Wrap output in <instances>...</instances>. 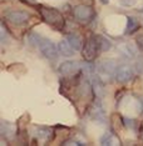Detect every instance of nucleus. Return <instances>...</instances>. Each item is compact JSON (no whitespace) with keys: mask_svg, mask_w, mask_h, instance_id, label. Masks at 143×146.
I'll list each match as a JSON object with an SVG mask.
<instances>
[{"mask_svg":"<svg viewBox=\"0 0 143 146\" xmlns=\"http://www.w3.org/2000/svg\"><path fill=\"white\" fill-rule=\"evenodd\" d=\"M38 11L40 14L42 20L44 23L50 25L55 30H63V28L65 26V19L58 9L50 8V6L39 5Z\"/></svg>","mask_w":143,"mask_h":146,"instance_id":"obj_1","label":"nucleus"},{"mask_svg":"<svg viewBox=\"0 0 143 146\" xmlns=\"http://www.w3.org/2000/svg\"><path fill=\"white\" fill-rule=\"evenodd\" d=\"M99 51H101V49H99V45H98L97 35L92 34L87 40H85L84 45H83V48H82L83 59H84L85 61H93L97 58Z\"/></svg>","mask_w":143,"mask_h":146,"instance_id":"obj_2","label":"nucleus"},{"mask_svg":"<svg viewBox=\"0 0 143 146\" xmlns=\"http://www.w3.org/2000/svg\"><path fill=\"white\" fill-rule=\"evenodd\" d=\"M36 46L39 48V50H40L42 54L44 55L46 59H49V60H55V59L58 58V52H59L58 46H56L52 40H49V39L43 38L42 36Z\"/></svg>","mask_w":143,"mask_h":146,"instance_id":"obj_3","label":"nucleus"},{"mask_svg":"<svg viewBox=\"0 0 143 146\" xmlns=\"http://www.w3.org/2000/svg\"><path fill=\"white\" fill-rule=\"evenodd\" d=\"M73 14H74V18L79 23H82V24H88L94 18V10H93V8L85 4L77 5L73 9Z\"/></svg>","mask_w":143,"mask_h":146,"instance_id":"obj_4","label":"nucleus"},{"mask_svg":"<svg viewBox=\"0 0 143 146\" xmlns=\"http://www.w3.org/2000/svg\"><path fill=\"white\" fill-rule=\"evenodd\" d=\"M83 69V62L82 61H77V60H69V61H64L62 62L59 66L58 71L62 76H72L75 75L78 72H81Z\"/></svg>","mask_w":143,"mask_h":146,"instance_id":"obj_5","label":"nucleus"},{"mask_svg":"<svg viewBox=\"0 0 143 146\" xmlns=\"http://www.w3.org/2000/svg\"><path fill=\"white\" fill-rule=\"evenodd\" d=\"M5 18L14 25H23L30 20V14L25 10H10L5 13Z\"/></svg>","mask_w":143,"mask_h":146,"instance_id":"obj_6","label":"nucleus"},{"mask_svg":"<svg viewBox=\"0 0 143 146\" xmlns=\"http://www.w3.org/2000/svg\"><path fill=\"white\" fill-rule=\"evenodd\" d=\"M32 134L35 139L46 142V141H50L54 137L55 131L54 129L49 127V126H34L32 130Z\"/></svg>","mask_w":143,"mask_h":146,"instance_id":"obj_7","label":"nucleus"},{"mask_svg":"<svg viewBox=\"0 0 143 146\" xmlns=\"http://www.w3.org/2000/svg\"><path fill=\"white\" fill-rule=\"evenodd\" d=\"M133 69L132 66L129 65H119L117 68V71H115V80H117L119 84H127L133 79Z\"/></svg>","mask_w":143,"mask_h":146,"instance_id":"obj_8","label":"nucleus"},{"mask_svg":"<svg viewBox=\"0 0 143 146\" xmlns=\"http://www.w3.org/2000/svg\"><path fill=\"white\" fill-rule=\"evenodd\" d=\"M89 116L92 120L97 121V122H104L105 121V111L102 106V102L99 99L94 100L93 105L89 109Z\"/></svg>","mask_w":143,"mask_h":146,"instance_id":"obj_9","label":"nucleus"},{"mask_svg":"<svg viewBox=\"0 0 143 146\" xmlns=\"http://www.w3.org/2000/svg\"><path fill=\"white\" fill-rule=\"evenodd\" d=\"M117 64L112 60H107V61H103L99 64L98 66V70L99 74L102 76H107V78H113L115 76V71H117Z\"/></svg>","mask_w":143,"mask_h":146,"instance_id":"obj_10","label":"nucleus"},{"mask_svg":"<svg viewBox=\"0 0 143 146\" xmlns=\"http://www.w3.org/2000/svg\"><path fill=\"white\" fill-rule=\"evenodd\" d=\"M101 145L109 146V145H121V141L118 140V137L113 132L107 131L104 132V135L101 137Z\"/></svg>","mask_w":143,"mask_h":146,"instance_id":"obj_11","label":"nucleus"},{"mask_svg":"<svg viewBox=\"0 0 143 146\" xmlns=\"http://www.w3.org/2000/svg\"><path fill=\"white\" fill-rule=\"evenodd\" d=\"M66 41L70 44V46L74 49L75 51L82 50V48H83L82 39L79 38L77 34H73V33H69V34H66Z\"/></svg>","mask_w":143,"mask_h":146,"instance_id":"obj_12","label":"nucleus"},{"mask_svg":"<svg viewBox=\"0 0 143 146\" xmlns=\"http://www.w3.org/2000/svg\"><path fill=\"white\" fill-rule=\"evenodd\" d=\"M58 51H59V54L63 56H73L75 52V50L70 46V44L66 41V39L58 44Z\"/></svg>","mask_w":143,"mask_h":146,"instance_id":"obj_13","label":"nucleus"},{"mask_svg":"<svg viewBox=\"0 0 143 146\" xmlns=\"http://www.w3.org/2000/svg\"><path fill=\"white\" fill-rule=\"evenodd\" d=\"M139 28V23L136 18L133 16H127V26H126V30H124V34L126 35H131L133 34L137 29Z\"/></svg>","mask_w":143,"mask_h":146,"instance_id":"obj_14","label":"nucleus"},{"mask_svg":"<svg viewBox=\"0 0 143 146\" xmlns=\"http://www.w3.org/2000/svg\"><path fill=\"white\" fill-rule=\"evenodd\" d=\"M118 50L122 54V56H124V58H127V59H133V58H134V55H136L134 48H133L131 44H122V45H119Z\"/></svg>","mask_w":143,"mask_h":146,"instance_id":"obj_15","label":"nucleus"},{"mask_svg":"<svg viewBox=\"0 0 143 146\" xmlns=\"http://www.w3.org/2000/svg\"><path fill=\"white\" fill-rule=\"evenodd\" d=\"M97 40H98V45L101 51H108L112 48V42L108 40L105 36L103 35H97Z\"/></svg>","mask_w":143,"mask_h":146,"instance_id":"obj_16","label":"nucleus"},{"mask_svg":"<svg viewBox=\"0 0 143 146\" xmlns=\"http://www.w3.org/2000/svg\"><path fill=\"white\" fill-rule=\"evenodd\" d=\"M14 134V126L13 124L8 121H1V136L3 137H6V136H13Z\"/></svg>","mask_w":143,"mask_h":146,"instance_id":"obj_17","label":"nucleus"},{"mask_svg":"<svg viewBox=\"0 0 143 146\" xmlns=\"http://www.w3.org/2000/svg\"><path fill=\"white\" fill-rule=\"evenodd\" d=\"M122 125L126 127L131 129L133 131L138 130V121L136 119H131V117H122Z\"/></svg>","mask_w":143,"mask_h":146,"instance_id":"obj_18","label":"nucleus"},{"mask_svg":"<svg viewBox=\"0 0 143 146\" xmlns=\"http://www.w3.org/2000/svg\"><path fill=\"white\" fill-rule=\"evenodd\" d=\"M40 38H42V36L39 35V34H36V33H30V34L28 35V40H29V42H30V45H33V46L38 45V42H39V40H40Z\"/></svg>","mask_w":143,"mask_h":146,"instance_id":"obj_19","label":"nucleus"},{"mask_svg":"<svg viewBox=\"0 0 143 146\" xmlns=\"http://www.w3.org/2000/svg\"><path fill=\"white\" fill-rule=\"evenodd\" d=\"M136 45L139 50L143 51V34H139L136 36Z\"/></svg>","mask_w":143,"mask_h":146,"instance_id":"obj_20","label":"nucleus"},{"mask_svg":"<svg viewBox=\"0 0 143 146\" xmlns=\"http://www.w3.org/2000/svg\"><path fill=\"white\" fill-rule=\"evenodd\" d=\"M137 3V0H121V4L123 6H133Z\"/></svg>","mask_w":143,"mask_h":146,"instance_id":"obj_21","label":"nucleus"},{"mask_svg":"<svg viewBox=\"0 0 143 146\" xmlns=\"http://www.w3.org/2000/svg\"><path fill=\"white\" fill-rule=\"evenodd\" d=\"M63 145H78V146H82V145H84V142H79L77 140H70V141H63Z\"/></svg>","mask_w":143,"mask_h":146,"instance_id":"obj_22","label":"nucleus"},{"mask_svg":"<svg viewBox=\"0 0 143 146\" xmlns=\"http://www.w3.org/2000/svg\"><path fill=\"white\" fill-rule=\"evenodd\" d=\"M139 108H141V115L143 116V98L139 99Z\"/></svg>","mask_w":143,"mask_h":146,"instance_id":"obj_23","label":"nucleus"},{"mask_svg":"<svg viewBox=\"0 0 143 146\" xmlns=\"http://www.w3.org/2000/svg\"><path fill=\"white\" fill-rule=\"evenodd\" d=\"M101 3H102V4H108L109 0H101Z\"/></svg>","mask_w":143,"mask_h":146,"instance_id":"obj_24","label":"nucleus"}]
</instances>
